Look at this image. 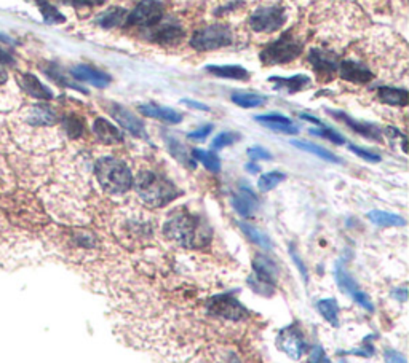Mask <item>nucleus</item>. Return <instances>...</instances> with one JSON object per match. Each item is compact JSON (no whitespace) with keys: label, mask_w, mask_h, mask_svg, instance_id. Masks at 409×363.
Segmentation results:
<instances>
[{"label":"nucleus","mask_w":409,"mask_h":363,"mask_svg":"<svg viewBox=\"0 0 409 363\" xmlns=\"http://www.w3.org/2000/svg\"><path fill=\"white\" fill-rule=\"evenodd\" d=\"M232 207L241 217H251L258 207V200L248 188H243L232 196Z\"/></svg>","instance_id":"20"},{"label":"nucleus","mask_w":409,"mask_h":363,"mask_svg":"<svg viewBox=\"0 0 409 363\" xmlns=\"http://www.w3.org/2000/svg\"><path fill=\"white\" fill-rule=\"evenodd\" d=\"M384 359H386V363H406V357L400 354V352L388 349L384 354Z\"/></svg>","instance_id":"44"},{"label":"nucleus","mask_w":409,"mask_h":363,"mask_svg":"<svg viewBox=\"0 0 409 363\" xmlns=\"http://www.w3.org/2000/svg\"><path fill=\"white\" fill-rule=\"evenodd\" d=\"M208 311L211 314L224 317L229 320H239L243 317L245 309L239 301L232 296H218L208 303Z\"/></svg>","instance_id":"11"},{"label":"nucleus","mask_w":409,"mask_h":363,"mask_svg":"<svg viewBox=\"0 0 409 363\" xmlns=\"http://www.w3.org/2000/svg\"><path fill=\"white\" fill-rule=\"evenodd\" d=\"M291 143H293L294 147L300 148V150L309 152V153H313L315 156L322 158V160H324V161H329V163H341V160H339V158H338L336 155H334V153L328 152L327 148H323V147L315 145V143H310V142H302V141H293Z\"/></svg>","instance_id":"29"},{"label":"nucleus","mask_w":409,"mask_h":363,"mask_svg":"<svg viewBox=\"0 0 409 363\" xmlns=\"http://www.w3.org/2000/svg\"><path fill=\"white\" fill-rule=\"evenodd\" d=\"M93 132L96 134V137L100 139L102 143H118L122 142V134L114 124L109 123L104 118H96L95 123H93Z\"/></svg>","instance_id":"21"},{"label":"nucleus","mask_w":409,"mask_h":363,"mask_svg":"<svg viewBox=\"0 0 409 363\" xmlns=\"http://www.w3.org/2000/svg\"><path fill=\"white\" fill-rule=\"evenodd\" d=\"M164 3L159 0H141L135 10L128 14L125 24L126 26H141L152 27L157 26L164 18Z\"/></svg>","instance_id":"6"},{"label":"nucleus","mask_w":409,"mask_h":363,"mask_svg":"<svg viewBox=\"0 0 409 363\" xmlns=\"http://www.w3.org/2000/svg\"><path fill=\"white\" fill-rule=\"evenodd\" d=\"M377 97L381 99L384 104H388V106H406L409 101V94L406 89L403 88H390V86H382L377 89Z\"/></svg>","instance_id":"22"},{"label":"nucleus","mask_w":409,"mask_h":363,"mask_svg":"<svg viewBox=\"0 0 409 363\" xmlns=\"http://www.w3.org/2000/svg\"><path fill=\"white\" fill-rule=\"evenodd\" d=\"M232 102L235 106L243 107V108H254L263 106L265 102L264 96H259V94H253V93H235L232 94Z\"/></svg>","instance_id":"33"},{"label":"nucleus","mask_w":409,"mask_h":363,"mask_svg":"<svg viewBox=\"0 0 409 363\" xmlns=\"http://www.w3.org/2000/svg\"><path fill=\"white\" fill-rule=\"evenodd\" d=\"M246 169H248V171H250L251 174L259 172V166H256L254 163H248V164H246Z\"/></svg>","instance_id":"48"},{"label":"nucleus","mask_w":409,"mask_h":363,"mask_svg":"<svg viewBox=\"0 0 409 363\" xmlns=\"http://www.w3.org/2000/svg\"><path fill=\"white\" fill-rule=\"evenodd\" d=\"M285 180V174H282V172H278V171H272V172H269V174H264V176H261L259 177V180H258V188L261 191H270V190H274L275 187L278 185L280 182H283Z\"/></svg>","instance_id":"36"},{"label":"nucleus","mask_w":409,"mask_h":363,"mask_svg":"<svg viewBox=\"0 0 409 363\" xmlns=\"http://www.w3.org/2000/svg\"><path fill=\"white\" fill-rule=\"evenodd\" d=\"M71 73H72V77L76 78V80L85 82V83L91 84V86H96V88H106L107 84L111 83V77L107 75V73L96 71L95 67L82 66V64H80V66L72 67Z\"/></svg>","instance_id":"13"},{"label":"nucleus","mask_w":409,"mask_h":363,"mask_svg":"<svg viewBox=\"0 0 409 363\" xmlns=\"http://www.w3.org/2000/svg\"><path fill=\"white\" fill-rule=\"evenodd\" d=\"M192 155H194V160L203 164V166L208 169V171H211V172H219L221 171V161L213 152L200 150V148H195V150L192 152Z\"/></svg>","instance_id":"34"},{"label":"nucleus","mask_w":409,"mask_h":363,"mask_svg":"<svg viewBox=\"0 0 409 363\" xmlns=\"http://www.w3.org/2000/svg\"><path fill=\"white\" fill-rule=\"evenodd\" d=\"M285 23V13L280 7H264L250 16V27L254 32L270 34L278 31Z\"/></svg>","instance_id":"7"},{"label":"nucleus","mask_w":409,"mask_h":363,"mask_svg":"<svg viewBox=\"0 0 409 363\" xmlns=\"http://www.w3.org/2000/svg\"><path fill=\"white\" fill-rule=\"evenodd\" d=\"M241 231L248 236L250 241H253L256 246H259L261 248H272V241L269 239V236L259 230V228L251 226L248 223H240Z\"/></svg>","instance_id":"32"},{"label":"nucleus","mask_w":409,"mask_h":363,"mask_svg":"<svg viewBox=\"0 0 409 363\" xmlns=\"http://www.w3.org/2000/svg\"><path fill=\"white\" fill-rule=\"evenodd\" d=\"M309 363H331L327 355H324V352L322 347H313L312 351H310V357H309Z\"/></svg>","instance_id":"42"},{"label":"nucleus","mask_w":409,"mask_h":363,"mask_svg":"<svg viewBox=\"0 0 409 363\" xmlns=\"http://www.w3.org/2000/svg\"><path fill=\"white\" fill-rule=\"evenodd\" d=\"M181 102L190 108H197V110H210L208 106H205V104H200L197 101H190V99H182Z\"/></svg>","instance_id":"46"},{"label":"nucleus","mask_w":409,"mask_h":363,"mask_svg":"<svg viewBox=\"0 0 409 363\" xmlns=\"http://www.w3.org/2000/svg\"><path fill=\"white\" fill-rule=\"evenodd\" d=\"M213 131V126L211 124H206V126H201L197 131H192L189 134V139H194V141H203L205 137H208V134Z\"/></svg>","instance_id":"43"},{"label":"nucleus","mask_w":409,"mask_h":363,"mask_svg":"<svg viewBox=\"0 0 409 363\" xmlns=\"http://www.w3.org/2000/svg\"><path fill=\"white\" fill-rule=\"evenodd\" d=\"M349 148H351V152H353L355 155L363 158L364 161H369V163H379V161H381V156L376 155V153H373V152L364 150V148H360L357 145H349Z\"/></svg>","instance_id":"38"},{"label":"nucleus","mask_w":409,"mask_h":363,"mask_svg":"<svg viewBox=\"0 0 409 363\" xmlns=\"http://www.w3.org/2000/svg\"><path fill=\"white\" fill-rule=\"evenodd\" d=\"M232 43V31L225 24H211L199 29L190 38V47L199 51H213V49L229 47Z\"/></svg>","instance_id":"5"},{"label":"nucleus","mask_w":409,"mask_h":363,"mask_svg":"<svg viewBox=\"0 0 409 363\" xmlns=\"http://www.w3.org/2000/svg\"><path fill=\"white\" fill-rule=\"evenodd\" d=\"M336 281L344 293L351 295L353 300L357 301L360 306L364 307L366 311H373V303H371V300H369V296L366 295V293H363L362 290H360L358 283L355 282V279L351 274H349V271L346 270V268L341 265H338V268H336Z\"/></svg>","instance_id":"10"},{"label":"nucleus","mask_w":409,"mask_h":363,"mask_svg":"<svg viewBox=\"0 0 409 363\" xmlns=\"http://www.w3.org/2000/svg\"><path fill=\"white\" fill-rule=\"evenodd\" d=\"M166 142V147H168V150L171 155H173L175 160L179 161L181 164H184L187 167H194V160H192L189 152H187V148L182 145L179 141H176L175 137L168 136L165 139Z\"/></svg>","instance_id":"28"},{"label":"nucleus","mask_w":409,"mask_h":363,"mask_svg":"<svg viewBox=\"0 0 409 363\" xmlns=\"http://www.w3.org/2000/svg\"><path fill=\"white\" fill-rule=\"evenodd\" d=\"M253 268L256 271V279H258V282L263 283L264 287L274 285L275 279H277L278 270L272 260H269L267 257L258 255L253 261Z\"/></svg>","instance_id":"15"},{"label":"nucleus","mask_w":409,"mask_h":363,"mask_svg":"<svg viewBox=\"0 0 409 363\" xmlns=\"http://www.w3.org/2000/svg\"><path fill=\"white\" fill-rule=\"evenodd\" d=\"M312 134H315V136L327 137L328 141H331V142H334V143H339V145H341V143L346 142V141H344V139H342V136H339V134H338L336 131H333V129L324 128V126H323V129H318V131H315V129H313Z\"/></svg>","instance_id":"39"},{"label":"nucleus","mask_w":409,"mask_h":363,"mask_svg":"<svg viewBox=\"0 0 409 363\" xmlns=\"http://www.w3.org/2000/svg\"><path fill=\"white\" fill-rule=\"evenodd\" d=\"M302 42L298 37L293 36V32H285L283 37L278 40L267 45L261 53V61L265 66H274V64H287L291 62L302 53Z\"/></svg>","instance_id":"4"},{"label":"nucleus","mask_w":409,"mask_h":363,"mask_svg":"<svg viewBox=\"0 0 409 363\" xmlns=\"http://www.w3.org/2000/svg\"><path fill=\"white\" fill-rule=\"evenodd\" d=\"M155 31L152 32V37L154 40L164 43V45H173L182 40L184 37V31L179 26H176L175 23H168V24H157Z\"/></svg>","instance_id":"19"},{"label":"nucleus","mask_w":409,"mask_h":363,"mask_svg":"<svg viewBox=\"0 0 409 363\" xmlns=\"http://www.w3.org/2000/svg\"><path fill=\"white\" fill-rule=\"evenodd\" d=\"M334 117L339 118V120H342L344 123H347L349 126L353 129V131L363 134V136H366V137H379V134H381L379 132V129L376 126H373V124H364V123L355 121L351 117H347L346 113L334 112Z\"/></svg>","instance_id":"30"},{"label":"nucleus","mask_w":409,"mask_h":363,"mask_svg":"<svg viewBox=\"0 0 409 363\" xmlns=\"http://www.w3.org/2000/svg\"><path fill=\"white\" fill-rule=\"evenodd\" d=\"M368 218L377 226H405L406 223L403 217L386 211H371L368 213Z\"/></svg>","instance_id":"27"},{"label":"nucleus","mask_w":409,"mask_h":363,"mask_svg":"<svg viewBox=\"0 0 409 363\" xmlns=\"http://www.w3.org/2000/svg\"><path fill=\"white\" fill-rule=\"evenodd\" d=\"M270 82L275 83V86H274L275 89H283V91H288V93H296V91H300V89L305 86H309L310 78L307 75L299 73V75L289 77V78L274 77V78H270Z\"/></svg>","instance_id":"25"},{"label":"nucleus","mask_w":409,"mask_h":363,"mask_svg":"<svg viewBox=\"0 0 409 363\" xmlns=\"http://www.w3.org/2000/svg\"><path fill=\"white\" fill-rule=\"evenodd\" d=\"M95 174L100 185L112 195H123L133 187L131 171L117 158H101L96 161Z\"/></svg>","instance_id":"3"},{"label":"nucleus","mask_w":409,"mask_h":363,"mask_svg":"<svg viewBox=\"0 0 409 363\" xmlns=\"http://www.w3.org/2000/svg\"><path fill=\"white\" fill-rule=\"evenodd\" d=\"M338 71L341 73L342 78L353 83H368L373 80V73L369 72L366 67L362 66L360 62L351 61V59L339 62Z\"/></svg>","instance_id":"14"},{"label":"nucleus","mask_w":409,"mask_h":363,"mask_svg":"<svg viewBox=\"0 0 409 363\" xmlns=\"http://www.w3.org/2000/svg\"><path fill=\"white\" fill-rule=\"evenodd\" d=\"M126 16H128V12L125 8L112 7L109 10H106V12H102L100 16L96 18V24L101 27L111 29V27L118 26V24L125 23Z\"/></svg>","instance_id":"24"},{"label":"nucleus","mask_w":409,"mask_h":363,"mask_svg":"<svg viewBox=\"0 0 409 363\" xmlns=\"http://www.w3.org/2000/svg\"><path fill=\"white\" fill-rule=\"evenodd\" d=\"M246 153H248V156L253 161L270 160V158H272V155H270V153L265 150L264 147H251V148H248V152H246Z\"/></svg>","instance_id":"41"},{"label":"nucleus","mask_w":409,"mask_h":363,"mask_svg":"<svg viewBox=\"0 0 409 363\" xmlns=\"http://www.w3.org/2000/svg\"><path fill=\"white\" fill-rule=\"evenodd\" d=\"M318 312L327 319L333 327L339 325V307L336 300L333 298H327V300L318 301Z\"/></svg>","instance_id":"31"},{"label":"nucleus","mask_w":409,"mask_h":363,"mask_svg":"<svg viewBox=\"0 0 409 363\" xmlns=\"http://www.w3.org/2000/svg\"><path fill=\"white\" fill-rule=\"evenodd\" d=\"M239 141V134L235 132H221L218 134V137L214 139L213 143H211V147L214 148V150H221V148L228 147V145H232L234 142Z\"/></svg>","instance_id":"37"},{"label":"nucleus","mask_w":409,"mask_h":363,"mask_svg":"<svg viewBox=\"0 0 409 363\" xmlns=\"http://www.w3.org/2000/svg\"><path fill=\"white\" fill-rule=\"evenodd\" d=\"M13 62H14V59L12 58V54L0 48V64H8V66H13Z\"/></svg>","instance_id":"47"},{"label":"nucleus","mask_w":409,"mask_h":363,"mask_svg":"<svg viewBox=\"0 0 409 363\" xmlns=\"http://www.w3.org/2000/svg\"><path fill=\"white\" fill-rule=\"evenodd\" d=\"M27 121L31 123L32 126H50V124H55L56 115L50 107L36 106L29 112Z\"/></svg>","instance_id":"26"},{"label":"nucleus","mask_w":409,"mask_h":363,"mask_svg":"<svg viewBox=\"0 0 409 363\" xmlns=\"http://www.w3.org/2000/svg\"><path fill=\"white\" fill-rule=\"evenodd\" d=\"M137 108H140V112L144 117L155 118V120H160L164 123L176 124V123H181L182 120V117L176 110H173V108L157 106V104H144V106H140Z\"/></svg>","instance_id":"18"},{"label":"nucleus","mask_w":409,"mask_h":363,"mask_svg":"<svg viewBox=\"0 0 409 363\" xmlns=\"http://www.w3.org/2000/svg\"><path fill=\"white\" fill-rule=\"evenodd\" d=\"M109 113L123 129H126L128 132L133 134V136L147 139L144 124H142V121L135 115V113L128 110L126 107L120 106V104H111Z\"/></svg>","instance_id":"9"},{"label":"nucleus","mask_w":409,"mask_h":363,"mask_svg":"<svg viewBox=\"0 0 409 363\" xmlns=\"http://www.w3.org/2000/svg\"><path fill=\"white\" fill-rule=\"evenodd\" d=\"M31 2L37 5L38 10H41L43 19H45V23H48V24H58V23H63L64 19H66L55 7H53L50 2H47V0H31Z\"/></svg>","instance_id":"35"},{"label":"nucleus","mask_w":409,"mask_h":363,"mask_svg":"<svg viewBox=\"0 0 409 363\" xmlns=\"http://www.w3.org/2000/svg\"><path fill=\"white\" fill-rule=\"evenodd\" d=\"M278 349L283 351L289 359L299 360L300 357L305 354V341L302 333L298 327H288L285 330L280 331L278 340H277Z\"/></svg>","instance_id":"8"},{"label":"nucleus","mask_w":409,"mask_h":363,"mask_svg":"<svg viewBox=\"0 0 409 363\" xmlns=\"http://www.w3.org/2000/svg\"><path fill=\"white\" fill-rule=\"evenodd\" d=\"M7 82V71L3 67H0V84H3Z\"/></svg>","instance_id":"49"},{"label":"nucleus","mask_w":409,"mask_h":363,"mask_svg":"<svg viewBox=\"0 0 409 363\" xmlns=\"http://www.w3.org/2000/svg\"><path fill=\"white\" fill-rule=\"evenodd\" d=\"M256 121L263 124V126L272 129L275 132L282 134H298L299 129L294 126L293 121L289 118L278 115V113H267V115H259L254 118Z\"/></svg>","instance_id":"16"},{"label":"nucleus","mask_w":409,"mask_h":363,"mask_svg":"<svg viewBox=\"0 0 409 363\" xmlns=\"http://www.w3.org/2000/svg\"><path fill=\"white\" fill-rule=\"evenodd\" d=\"M309 59L310 62H312V66L315 69V72L320 75H327V77H331L334 73L338 72L339 69V62H338V58L334 56L333 53H328L324 51V49H312L309 54Z\"/></svg>","instance_id":"12"},{"label":"nucleus","mask_w":409,"mask_h":363,"mask_svg":"<svg viewBox=\"0 0 409 363\" xmlns=\"http://www.w3.org/2000/svg\"><path fill=\"white\" fill-rule=\"evenodd\" d=\"M106 0H71L74 7L82 8V7H96V5H102Z\"/></svg>","instance_id":"45"},{"label":"nucleus","mask_w":409,"mask_h":363,"mask_svg":"<svg viewBox=\"0 0 409 363\" xmlns=\"http://www.w3.org/2000/svg\"><path fill=\"white\" fill-rule=\"evenodd\" d=\"M19 84H21V88L26 91L29 96L36 97V99H41V101H50L53 97V93L48 89L45 84H43L41 80L36 75H32V73H23L21 77L18 78Z\"/></svg>","instance_id":"17"},{"label":"nucleus","mask_w":409,"mask_h":363,"mask_svg":"<svg viewBox=\"0 0 409 363\" xmlns=\"http://www.w3.org/2000/svg\"><path fill=\"white\" fill-rule=\"evenodd\" d=\"M64 126H66V131H67L69 136L77 137V136H80V134H82V123L78 121L77 118H74V117L67 118V120L64 121Z\"/></svg>","instance_id":"40"},{"label":"nucleus","mask_w":409,"mask_h":363,"mask_svg":"<svg viewBox=\"0 0 409 363\" xmlns=\"http://www.w3.org/2000/svg\"><path fill=\"white\" fill-rule=\"evenodd\" d=\"M133 183L141 200L151 207H164L179 196V191L173 183L151 171L140 172Z\"/></svg>","instance_id":"2"},{"label":"nucleus","mask_w":409,"mask_h":363,"mask_svg":"<svg viewBox=\"0 0 409 363\" xmlns=\"http://www.w3.org/2000/svg\"><path fill=\"white\" fill-rule=\"evenodd\" d=\"M206 72L219 78H229V80H248L250 72L240 66H208Z\"/></svg>","instance_id":"23"},{"label":"nucleus","mask_w":409,"mask_h":363,"mask_svg":"<svg viewBox=\"0 0 409 363\" xmlns=\"http://www.w3.org/2000/svg\"><path fill=\"white\" fill-rule=\"evenodd\" d=\"M165 235L182 247H201L208 242L211 231L201 218L187 212L173 213L165 223Z\"/></svg>","instance_id":"1"}]
</instances>
